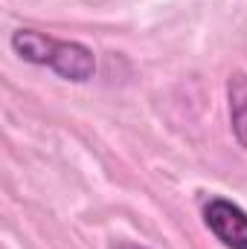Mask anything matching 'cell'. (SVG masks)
Returning <instances> with one entry per match:
<instances>
[{
    "label": "cell",
    "mask_w": 247,
    "mask_h": 249,
    "mask_svg": "<svg viewBox=\"0 0 247 249\" xmlns=\"http://www.w3.org/2000/svg\"><path fill=\"white\" fill-rule=\"evenodd\" d=\"M56 38L44 35V32H35V29H15L12 32V50L29 64H41V67H50L53 61V53H56Z\"/></svg>",
    "instance_id": "cell-3"
},
{
    "label": "cell",
    "mask_w": 247,
    "mask_h": 249,
    "mask_svg": "<svg viewBox=\"0 0 247 249\" xmlns=\"http://www.w3.org/2000/svg\"><path fill=\"white\" fill-rule=\"evenodd\" d=\"M117 249H148V247H140V244H128V241H125V244H120Z\"/></svg>",
    "instance_id": "cell-5"
},
{
    "label": "cell",
    "mask_w": 247,
    "mask_h": 249,
    "mask_svg": "<svg viewBox=\"0 0 247 249\" xmlns=\"http://www.w3.org/2000/svg\"><path fill=\"white\" fill-rule=\"evenodd\" d=\"M50 70H53L56 75L67 78V81L82 84V81L93 78V72H96V58H93V53H90L84 44H79V41H59V44H56V53H53V61H50Z\"/></svg>",
    "instance_id": "cell-2"
},
{
    "label": "cell",
    "mask_w": 247,
    "mask_h": 249,
    "mask_svg": "<svg viewBox=\"0 0 247 249\" xmlns=\"http://www.w3.org/2000/svg\"><path fill=\"white\" fill-rule=\"evenodd\" d=\"M206 229L227 249H247V212L227 197H209L204 206Z\"/></svg>",
    "instance_id": "cell-1"
},
{
    "label": "cell",
    "mask_w": 247,
    "mask_h": 249,
    "mask_svg": "<svg viewBox=\"0 0 247 249\" xmlns=\"http://www.w3.org/2000/svg\"><path fill=\"white\" fill-rule=\"evenodd\" d=\"M227 99H230V122L239 145L247 151V72H233L227 81Z\"/></svg>",
    "instance_id": "cell-4"
}]
</instances>
